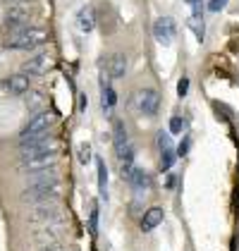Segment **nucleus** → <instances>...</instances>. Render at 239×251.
<instances>
[{"mask_svg":"<svg viewBox=\"0 0 239 251\" xmlns=\"http://www.w3.org/2000/svg\"><path fill=\"white\" fill-rule=\"evenodd\" d=\"M58 160V146L50 136L39 139V141H26L20 144V165L22 173L36 175L48 168H53Z\"/></svg>","mask_w":239,"mask_h":251,"instance_id":"1","label":"nucleus"},{"mask_svg":"<svg viewBox=\"0 0 239 251\" xmlns=\"http://www.w3.org/2000/svg\"><path fill=\"white\" fill-rule=\"evenodd\" d=\"M60 196V175L58 168H48L43 173L29 175V182L22 192V201L24 203H39V201H58Z\"/></svg>","mask_w":239,"mask_h":251,"instance_id":"2","label":"nucleus"},{"mask_svg":"<svg viewBox=\"0 0 239 251\" xmlns=\"http://www.w3.org/2000/svg\"><path fill=\"white\" fill-rule=\"evenodd\" d=\"M48 41V31L41 26H20V29H10L2 39V46L10 50H34L41 48Z\"/></svg>","mask_w":239,"mask_h":251,"instance_id":"3","label":"nucleus"},{"mask_svg":"<svg viewBox=\"0 0 239 251\" xmlns=\"http://www.w3.org/2000/svg\"><path fill=\"white\" fill-rule=\"evenodd\" d=\"M55 122V115L53 113H39L34 117L20 134V144H26V141H39V139H46L50 136V127Z\"/></svg>","mask_w":239,"mask_h":251,"instance_id":"4","label":"nucleus"},{"mask_svg":"<svg viewBox=\"0 0 239 251\" xmlns=\"http://www.w3.org/2000/svg\"><path fill=\"white\" fill-rule=\"evenodd\" d=\"M29 218H31L36 225H48V223L62 220L60 208H58V201H39V203H31Z\"/></svg>","mask_w":239,"mask_h":251,"instance_id":"5","label":"nucleus"},{"mask_svg":"<svg viewBox=\"0 0 239 251\" xmlns=\"http://www.w3.org/2000/svg\"><path fill=\"white\" fill-rule=\"evenodd\" d=\"M53 65H55V60L50 58L48 53H36V55H31L22 65V75H26V77L29 75L31 77H43V75H48L53 70Z\"/></svg>","mask_w":239,"mask_h":251,"instance_id":"6","label":"nucleus"},{"mask_svg":"<svg viewBox=\"0 0 239 251\" xmlns=\"http://www.w3.org/2000/svg\"><path fill=\"white\" fill-rule=\"evenodd\" d=\"M137 110L146 117H156L160 110V96L156 89H141L137 94Z\"/></svg>","mask_w":239,"mask_h":251,"instance_id":"7","label":"nucleus"},{"mask_svg":"<svg viewBox=\"0 0 239 251\" xmlns=\"http://www.w3.org/2000/svg\"><path fill=\"white\" fill-rule=\"evenodd\" d=\"M177 36V26L172 17H158L153 22V39L158 41L160 46H170Z\"/></svg>","mask_w":239,"mask_h":251,"instance_id":"8","label":"nucleus"},{"mask_svg":"<svg viewBox=\"0 0 239 251\" xmlns=\"http://www.w3.org/2000/svg\"><path fill=\"white\" fill-rule=\"evenodd\" d=\"M31 20V10L26 5H15L5 12V24H7V31L10 29H20V26H29Z\"/></svg>","mask_w":239,"mask_h":251,"instance_id":"9","label":"nucleus"},{"mask_svg":"<svg viewBox=\"0 0 239 251\" xmlns=\"http://www.w3.org/2000/svg\"><path fill=\"white\" fill-rule=\"evenodd\" d=\"M163 218H165V213H163V208L160 206H153V208H148V211L143 213V218H141V230L143 232H151L156 230L160 223H163Z\"/></svg>","mask_w":239,"mask_h":251,"instance_id":"10","label":"nucleus"},{"mask_svg":"<svg viewBox=\"0 0 239 251\" xmlns=\"http://www.w3.org/2000/svg\"><path fill=\"white\" fill-rule=\"evenodd\" d=\"M7 91L12 94V96H22V94H29L31 91V86H29V77L26 75H12V77L7 79Z\"/></svg>","mask_w":239,"mask_h":251,"instance_id":"11","label":"nucleus"},{"mask_svg":"<svg viewBox=\"0 0 239 251\" xmlns=\"http://www.w3.org/2000/svg\"><path fill=\"white\" fill-rule=\"evenodd\" d=\"M77 26H79L81 34H91L94 26H96V15H94V7H81L79 15H77Z\"/></svg>","mask_w":239,"mask_h":251,"instance_id":"12","label":"nucleus"},{"mask_svg":"<svg viewBox=\"0 0 239 251\" xmlns=\"http://www.w3.org/2000/svg\"><path fill=\"white\" fill-rule=\"evenodd\" d=\"M124 72H127V58L122 53H115L113 58L108 60V75L113 79H120L124 77Z\"/></svg>","mask_w":239,"mask_h":251,"instance_id":"13","label":"nucleus"},{"mask_svg":"<svg viewBox=\"0 0 239 251\" xmlns=\"http://www.w3.org/2000/svg\"><path fill=\"white\" fill-rule=\"evenodd\" d=\"M96 168H98V192L100 199L108 201V168H105V160L96 158Z\"/></svg>","mask_w":239,"mask_h":251,"instance_id":"14","label":"nucleus"},{"mask_svg":"<svg viewBox=\"0 0 239 251\" xmlns=\"http://www.w3.org/2000/svg\"><path fill=\"white\" fill-rule=\"evenodd\" d=\"M100 84H103V98H100V105H103V113L110 115V110H113V105H115L118 96H115V91H113L105 81H100Z\"/></svg>","mask_w":239,"mask_h":251,"instance_id":"15","label":"nucleus"},{"mask_svg":"<svg viewBox=\"0 0 239 251\" xmlns=\"http://www.w3.org/2000/svg\"><path fill=\"white\" fill-rule=\"evenodd\" d=\"M129 184H132L137 192L146 189V184H148V175L143 173L141 168H134V173H132V177H129Z\"/></svg>","mask_w":239,"mask_h":251,"instance_id":"16","label":"nucleus"},{"mask_svg":"<svg viewBox=\"0 0 239 251\" xmlns=\"http://www.w3.org/2000/svg\"><path fill=\"white\" fill-rule=\"evenodd\" d=\"M113 141H115V151L127 146V129H124V122H115L113 127Z\"/></svg>","mask_w":239,"mask_h":251,"instance_id":"17","label":"nucleus"},{"mask_svg":"<svg viewBox=\"0 0 239 251\" xmlns=\"http://www.w3.org/2000/svg\"><path fill=\"white\" fill-rule=\"evenodd\" d=\"M77 158H79L81 165H89L91 163V144L89 141H81L77 146Z\"/></svg>","mask_w":239,"mask_h":251,"instance_id":"18","label":"nucleus"},{"mask_svg":"<svg viewBox=\"0 0 239 251\" xmlns=\"http://www.w3.org/2000/svg\"><path fill=\"white\" fill-rule=\"evenodd\" d=\"M172 160H175V153L167 149V151H160V170L165 173V170H170L172 168Z\"/></svg>","mask_w":239,"mask_h":251,"instance_id":"19","label":"nucleus"},{"mask_svg":"<svg viewBox=\"0 0 239 251\" xmlns=\"http://www.w3.org/2000/svg\"><path fill=\"white\" fill-rule=\"evenodd\" d=\"M184 129H187V122L182 117H172L170 120V134H182Z\"/></svg>","mask_w":239,"mask_h":251,"instance_id":"20","label":"nucleus"},{"mask_svg":"<svg viewBox=\"0 0 239 251\" xmlns=\"http://www.w3.org/2000/svg\"><path fill=\"white\" fill-rule=\"evenodd\" d=\"M156 141H158L160 151H167V149H170V136L165 134V132H158V139H156Z\"/></svg>","mask_w":239,"mask_h":251,"instance_id":"21","label":"nucleus"},{"mask_svg":"<svg viewBox=\"0 0 239 251\" xmlns=\"http://www.w3.org/2000/svg\"><path fill=\"white\" fill-rule=\"evenodd\" d=\"M187 91H189V79L182 77V79H179V84H177V96L184 98V96H187Z\"/></svg>","mask_w":239,"mask_h":251,"instance_id":"22","label":"nucleus"},{"mask_svg":"<svg viewBox=\"0 0 239 251\" xmlns=\"http://www.w3.org/2000/svg\"><path fill=\"white\" fill-rule=\"evenodd\" d=\"M189 146H191V139H189V136H184V139H182V144L177 146V155H187L189 153Z\"/></svg>","mask_w":239,"mask_h":251,"instance_id":"23","label":"nucleus"},{"mask_svg":"<svg viewBox=\"0 0 239 251\" xmlns=\"http://www.w3.org/2000/svg\"><path fill=\"white\" fill-rule=\"evenodd\" d=\"M96 225H98V208H96V203H94V208H91V220H89V227H91L94 234H96Z\"/></svg>","mask_w":239,"mask_h":251,"instance_id":"24","label":"nucleus"},{"mask_svg":"<svg viewBox=\"0 0 239 251\" xmlns=\"http://www.w3.org/2000/svg\"><path fill=\"white\" fill-rule=\"evenodd\" d=\"M225 5H227V0H211V2H208V10H211V12H220Z\"/></svg>","mask_w":239,"mask_h":251,"instance_id":"25","label":"nucleus"},{"mask_svg":"<svg viewBox=\"0 0 239 251\" xmlns=\"http://www.w3.org/2000/svg\"><path fill=\"white\" fill-rule=\"evenodd\" d=\"M41 251H62V247H60V244H46Z\"/></svg>","mask_w":239,"mask_h":251,"instance_id":"26","label":"nucleus"},{"mask_svg":"<svg viewBox=\"0 0 239 251\" xmlns=\"http://www.w3.org/2000/svg\"><path fill=\"white\" fill-rule=\"evenodd\" d=\"M86 105H89V100H86V96H81V98H79V108H81V113L86 110Z\"/></svg>","mask_w":239,"mask_h":251,"instance_id":"27","label":"nucleus"}]
</instances>
